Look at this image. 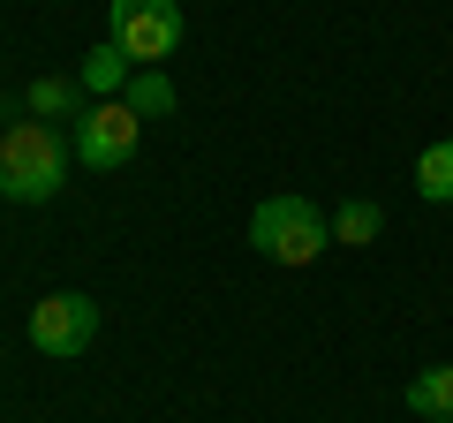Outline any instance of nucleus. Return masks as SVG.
Returning <instances> with one entry per match:
<instances>
[{
  "label": "nucleus",
  "mask_w": 453,
  "mask_h": 423,
  "mask_svg": "<svg viewBox=\"0 0 453 423\" xmlns=\"http://www.w3.org/2000/svg\"><path fill=\"white\" fill-rule=\"evenodd\" d=\"M23 114L31 121H68V114H91V98H83L76 76H31V91H23Z\"/></svg>",
  "instance_id": "nucleus-6"
},
{
  "label": "nucleus",
  "mask_w": 453,
  "mask_h": 423,
  "mask_svg": "<svg viewBox=\"0 0 453 423\" xmlns=\"http://www.w3.org/2000/svg\"><path fill=\"white\" fill-rule=\"evenodd\" d=\"M189 16H181V0H106V38L129 61H166L181 46Z\"/></svg>",
  "instance_id": "nucleus-3"
},
{
  "label": "nucleus",
  "mask_w": 453,
  "mask_h": 423,
  "mask_svg": "<svg viewBox=\"0 0 453 423\" xmlns=\"http://www.w3.org/2000/svg\"><path fill=\"white\" fill-rule=\"evenodd\" d=\"M333 242V219H325L310 196L295 189H273L257 196V212H250V250L273 265H318V250Z\"/></svg>",
  "instance_id": "nucleus-2"
},
{
  "label": "nucleus",
  "mask_w": 453,
  "mask_h": 423,
  "mask_svg": "<svg viewBox=\"0 0 453 423\" xmlns=\"http://www.w3.org/2000/svg\"><path fill=\"white\" fill-rule=\"evenodd\" d=\"M136 136H144V121H136L129 98H98L91 114L76 121V166H91V174H121V166L136 159Z\"/></svg>",
  "instance_id": "nucleus-4"
},
{
  "label": "nucleus",
  "mask_w": 453,
  "mask_h": 423,
  "mask_svg": "<svg viewBox=\"0 0 453 423\" xmlns=\"http://www.w3.org/2000/svg\"><path fill=\"white\" fill-rule=\"evenodd\" d=\"M68 166H76V151L53 121H31V114L8 121V136H0V196L8 204H53L68 189Z\"/></svg>",
  "instance_id": "nucleus-1"
},
{
  "label": "nucleus",
  "mask_w": 453,
  "mask_h": 423,
  "mask_svg": "<svg viewBox=\"0 0 453 423\" xmlns=\"http://www.w3.org/2000/svg\"><path fill=\"white\" fill-rule=\"evenodd\" d=\"M408 408L431 423H453V363H431V371L408 378Z\"/></svg>",
  "instance_id": "nucleus-9"
},
{
  "label": "nucleus",
  "mask_w": 453,
  "mask_h": 423,
  "mask_svg": "<svg viewBox=\"0 0 453 423\" xmlns=\"http://www.w3.org/2000/svg\"><path fill=\"white\" fill-rule=\"evenodd\" d=\"M416 196L423 204H453V136L416 151Z\"/></svg>",
  "instance_id": "nucleus-10"
},
{
  "label": "nucleus",
  "mask_w": 453,
  "mask_h": 423,
  "mask_svg": "<svg viewBox=\"0 0 453 423\" xmlns=\"http://www.w3.org/2000/svg\"><path fill=\"white\" fill-rule=\"evenodd\" d=\"M91 341H98V303H91V295L61 288V295H46V303H31V348H38V356L76 363Z\"/></svg>",
  "instance_id": "nucleus-5"
},
{
  "label": "nucleus",
  "mask_w": 453,
  "mask_h": 423,
  "mask_svg": "<svg viewBox=\"0 0 453 423\" xmlns=\"http://www.w3.org/2000/svg\"><path fill=\"white\" fill-rule=\"evenodd\" d=\"M378 235H386V204H371V196H348V204L333 212V242H348V250H371Z\"/></svg>",
  "instance_id": "nucleus-8"
},
{
  "label": "nucleus",
  "mask_w": 453,
  "mask_h": 423,
  "mask_svg": "<svg viewBox=\"0 0 453 423\" xmlns=\"http://www.w3.org/2000/svg\"><path fill=\"white\" fill-rule=\"evenodd\" d=\"M121 98L136 106V121H166V114H174V83H166L159 68H136V76H129V91H121Z\"/></svg>",
  "instance_id": "nucleus-11"
},
{
  "label": "nucleus",
  "mask_w": 453,
  "mask_h": 423,
  "mask_svg": "<svg viewBox=\"0 0 453 423\" xmlns=\"http://www.w3.org/2000/svg\"><path fill=\"white\" fill-rule=\"evenodd\" d=\"M129 76H136V68H129V53L113 46V38H106V46H91V53H83V68H76V83H83L91 106H98V98H121V91H129Z\"/></svg>",
  "instance_id": "nucleus-7"
}]
</instances>
